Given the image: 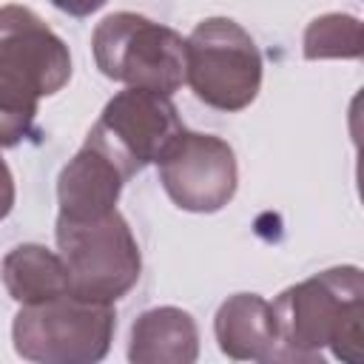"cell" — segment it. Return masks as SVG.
Here are the masks:
<instances>
[{"mask_svg": "<svg viewBox=\"0 0 364 364\" xmlns=\"http://www.w3.org/2000/svg\"><path fill=\"white\" fill-rule=\"evenodd\" d=\"M71 74L63 43L26 9L0 11V145H14L40 94L57 91Z\"/></svg>", "mask_w": 364, "mask_h": 364, "instance_id": "6da1fadb", "label": "cell"}, {"mask_svg": "<svg viewBox=\"0 0 364 364\" xmlns=\"http://www.w3.org/2000/svg\"><path fill=\"white\" fill-rule=\"evenodd\" d=\"M131 48L97 37V60L108 77L145 82L151 91H173L182 82V40L134 14H117L102 23Z\"/></svg>", "mask_w": 364, "mask_h": 364, "instance_id": "7a4b0ae2", "label": "cell"}, {"mask_svg": "<svg viewBox=\"0 0 364 364\" xmlns=\"http://www.w3.org/2000/svg\"><path fill=\"white\" fill-rule=\"evenodd\" d=\"M57 9H65V11H71V14H88V11H94V9H100L105 0H51Z\"/></svg>", "mask_w": 364, "mask_h": 364, "instance_id": "3957f363", "label": "cell"}]
</instances>
